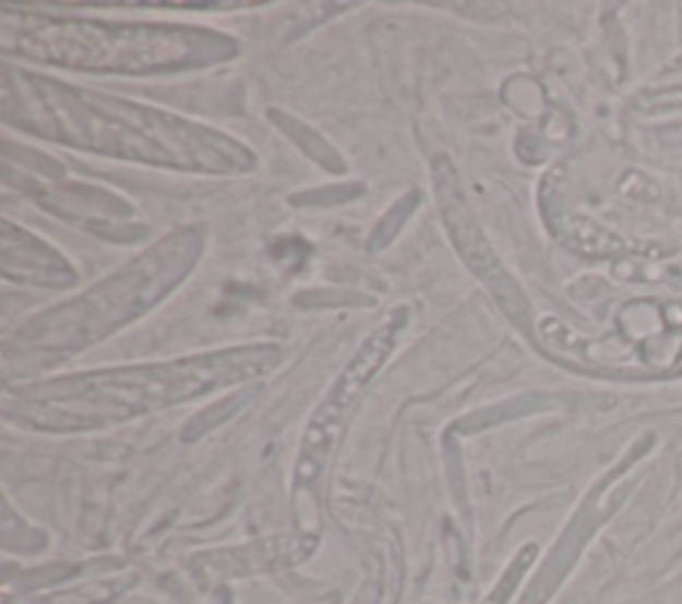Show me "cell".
I'll return each instance as SVG.
<instances>
[{
  "mask_svg": "<svg viewBox=\"0 0 682 604\" xmlns=\"http://www.w3.org/2000/svg\"><path fill=\"white\" fill-rule=\"evenodd\" d=\"M62 99L81 110L77 114L64 107V112L77 114V120H68L62 136L75 138V144H88V147L136 157V160L166 162V166L174 162V166L232 171L238 168V162H246V166L251 162V157L238 144L195 129V125L190 129L174 118H155L153 112L139 110L134 105L96 99V96L75 94V90H62Z\"/></svg>",
  "mask_w": 682,
  "mask_h": 604,
  "instance_id": "cell-1",
  "label": "cell"
},
{
  "mask_svg": "<svg viewBox=\"0 0 682 604\" xmlns=\"http://www.w3.org/2000/svg\"><path fill=\"white\" fill-rule=\"evenodd\" d=\"M219 38L184 27H105L83 22H24L20 48L35 59L99 70L182 68L195 57H211Z\"/></svg>",
  "mask_w": 682,
  "mask_h": 604,
  "instance_id": "cell-2",
  "label": "cell"
},
{
  "mask_svg": "<svg viewBox=\"0 0 682 604\" xmlns=\"http://www.w3.org/2000/svg\"><path fill=\"white\" fill-rule=\"evenodd\" d=\"M198 251H201V240L192 229H184V232L163 240L153 253L125 267L105 286L88 293L86 299L57 310L64 314L62 325L33 323L24 334H44V341L51 343L57 336H64V341L77 338L81 343H88L110 334L115 325L131 317V312L136 314L155 299H160L166 288H171L184 275L190 262H195Z\"/></svg>",
  "mask_w": 682,
  "mask_h": 604,
  "instance_id": "cell-3",
  "label": "cell"
},
{
  "mask_svg": "<svg viewBox=\"0 0 682 604\" xmlns=\"http://www.w3.org/2000/svg\"><path fill=\"white\" fill-rule=\"evenodd\" d=\"M403 323H406V314L395 312L382 328L373 330L371 336L366 338L363 347L358 349L349 365L344 367L342 378L336 380L334 389L328 391L323 404L318 408L315 419H312L310 428H307L304 437V461H301V480H312L318 471V461L325 456V450L331 448L336 437V428L344 421V415L352 410V404L358 402V395L366 389L368 380L376 376L379 367L387 362V358L395 349L397 334H400Z\"/></svg>",
  "mask_w": 682,
  "mask_h": 604,
  "instance_id": "cell-4",
  "label": "cell"
},
{
  "mask_svg": "<svg viewBox=\"0 0 682 604\" xmlns=\"http://www.w3.org/2000/svg\"><path fill=\"white\" fill-rule=\"evenodd\" d=\"M434 190H438L445 229H448L451 240H454L456 251L462 253L467 267L491 288V293L496 295V301L504 306V312L510 314V317L523 319V314L528 312V304H525L523 293L517 291L515 280H512L504 271V267L499 264L496 253L488 245L478 221L472 219V214H469L467 205H464L462 186H458L454 168H451V162L445 160V157H440V160L434 162Z\"/></svg>",
  "mask_w": 682,
  "mask_h": 604,
  "instance_id": "cell-5",
  "label": "cell"
}]
</instances>
